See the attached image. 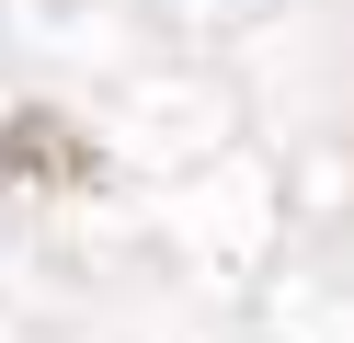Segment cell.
<instances>
[{
	"mask_svg": "<svg viewBox=\"0 0 354 343\" xmlns=\"http://www.w3.org/2000/svg\"><path fill=\"white\" fill-rule=\"evenodd\" d=\"M0 172H57V183H92V149L57 137V114H12L0 126Z\"/></svg>",
	"mask_w": 354,
	"mask_h": 343,
	"instance_id": "obj_1",
	"label": "cell"
}]
</instances>
